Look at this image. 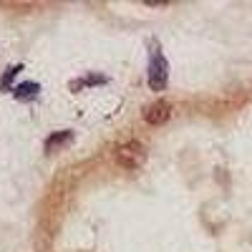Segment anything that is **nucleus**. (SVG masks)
I'll use <instances>...</instances> for the list:
<instances>
[{
    "label": "nucleus",
    "instance_id": "obj_4",
    "mask_svg": "<svg viewBox=\"0 0 252 252\" xmlns=\"http://www.w3.org/2000/svg\"><path fill=\"white\" fill-rule=\"evenodd\" d=\"M71 139V131H61V134H56V136H51L48 141H46V152L51 154V152H56L58 146L63 144V141H68Z\"/></svg>",
    "mask_w": 252,
    "mask_h": 252
},
{
    "label": "nucleus",
    "instance_id": "obj_3",
    "mask_svg": "<svg viewBox=\"0 0 252 252\" xmlns=\"http://www.w3.org/2000/svg\"><path fill=\"white\" fill-rule=\"evenodd\" d=\"M172 116V106L166 101H154L149 106H144V121L146 124H164Z\"/></svg>",
    "mask_w": 252,
    "mask_h": 252
},
{
    "label": "nucleus",
    "instance_id": "obj_5",
    "mask_svg": "<svg viewBox=\"0 0 252 252\" xmlns=\"http://www.w3.org/2000/svg\"><path fill=\"white\" fill-rule=\"evenodd\" d=\"M35 94H38V83H20L15 89L18 98H28V96H35Z\"/></svg>",
    "mask_w": 252,
    "mask_h": 252
},
{
    "label": "nucleus",
    "instance_id": "obj_2",
    "mask_svg": "<svg viewBox=\"0 0 252 252\" xmlns=\"http://www.w3.org/2000/svg\"><path fill=\"white\" fill-rule=\"evenodd\" d=\"M144 159H146V152L139 141H126L116 149V161L126 166V169H136V166L144 164Z\"/></svg>",
    "mask_w": 252,
    "mask_h": 252
},
{
    "label": "nucleus",
    "instance_id": "obj_1",
    "mask_svg": "<svg viewBox=\"0 0 252 252\" xmlns=\"http://www.w3.org/2000/svg\"><path fill=\"white\" fill-rule=\"evenodd\" d=\"M166 71H169V66H166V58L161 56L159 46L154 43L152 48V56H149V86L154 91H161L166 86Z\"/></svg>",
    "mask_w": 252,
    "mask_h": 252
}]
</instances>
